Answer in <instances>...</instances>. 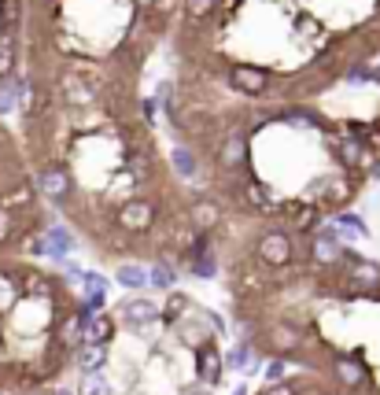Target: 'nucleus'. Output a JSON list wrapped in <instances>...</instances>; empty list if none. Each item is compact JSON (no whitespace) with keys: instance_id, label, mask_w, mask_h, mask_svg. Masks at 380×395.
I'll use <instances>...</instances> for the list:
<instances>
[{"instance_id":"7ed1b4c3","label":"nucleus","mask_w":380,"mask_h":395,"mask_svg":"<svg viewBox=\"0 0 380 395\" xmlns=\"http://www.w3.org/2000/svg\"><path fill=\"white\" fill-rule=\"evenodd\" d=\"M78 366H82V373H100L107 366V344H85V347H78Z\"/></svg>"},{"instance_id":"6e6552de","label":"nucleus","mask_w":380,"mask_h":395,"mask_svg":"<svg viewBox=\"0 0 380 395\" xmlns=\"http://www.w3.org/2000/svg\"><path fill=\"white\" fill-rule=\"evenodd\" d=\"M336 373H340V377H343L347 384H362V380H365L362 366H354L351 358H340V362H336Z\"/></svg>"},{"instance_id":"423d86ee","label":"nucleus","mask_w":380,"mask_h":395,"mask_svg":"<svg viewBox=\"0 0 380 395\" xmlns=\"http://www.w3.org/2000/svg\"><path fill=\"white\" fill-rule=\"evenodd\" d=\"M148 281H151V277H148L144 270H140V266H133V262L118 270V285H122V288H144Z\"/></svg>"},{"instance_id":"2eb2a0df","label":"nucleus","mask_w":380,"mask_h":395,"mask_svg":"<svg viewBox=\"0 0 380 395\" xmlns=\"http://www.w3.org/2000/svg\"><path fill=\"white\" fill-rule=\"evenodd\" d=\"M184 395H211V392H207V388H203V384H200V388H189Z\"/></svg>"},{"instance_id":"39448f33","label":"nucleus","mask_w":380,"mask_h":395,"mask_svg":"<svg viewBox=\"0 0 380 395\" xmlns=\"http://www.w3.org/2000/svg\"><path fill=\"white\" fill-rule=\"evenodd\" d=\"M200 377H203V384H218V377H222V355L214 347L200 351Z\"/></svg>"},{"instance_id":"f3484780","label":"nucleus","mask_w":380,"mask_h":395,"mask_svg":"<svg viewBox=\"0 0 380 395\" xmlns=\"http://www.w3.org/2000/svg\"><path fill=\"white\" fill-rule=\"evenodd\" d=\"M56 395H63V392H56Z\"/></svg>"},{"instance_id":"ddd939ff","label":"nucleus","mask_w":380,"mask_h":395,"mask_svg":"<svg viewBox=\"0 0 380 395\" xmlns=\"http://www.w3.org/2000/svg\"><path fill=\"white\" fill-rule=\"evenodd\" d=\"M8 300H12V281H8L4 273H0V307H4Z\"/></svg>"},{"instance_id":"f03ea898","label":"nucleus","mask_w":380,"mask_h":395,"mask_svg":"<svg viewBox=\"0 0 380 395\" xmlns=\"http://www.w3.org/2000/svg\"><path fill=\"white\" fill-rule=\"evenodd\" d=\"M258 255H263L266 262H288L292 244H288L285 233H269V237H263V244H258Z\"/></svg>"},{"instance_id":"f257e3e1","label":"nucleus","mask_w":380,"mask_h":395,"mask_svg":"<svg viewBox=\"0 0 380 395\" xmlns=\"http://www.w3.org/2000/svg\"><path fill=\"white\" fill-rule=\"evenodd\" d=\"M162 311H159V307L155 303H148V300H129V303H122V322L126 325H144V322H155V318H159Z\"/></svg>"},{"instance_id":"1a4fd4ad","label":"nucleus","mask_w":380,"mask_h":395,"mask_svg":"<svg viewBox=\"0 0 380 395\" xmlns=\"http://www.w3.org/2000/svg\"><path fill=\"white\" fill-rule=\"evenodd\" d=\"M173 277H178V273H173L167 262H155V266H151V285H155V288H170Z\"/></svg>"},{"instance_id":"0eeeda50","label":"nucleus","mask_w":380,"mask_h":395,"mask_svg":"<svg viewBox=\"0 0 380 395\" xmlns=\"http://www.w3.org/2000/svg\"><path fill=\"white\" fill-rule=\"evenodd\" d=\"M78 395H115L111 392V384H107L100 373H85V380H82V392Z\"/></svg>"},{"instance_id":"9d476101","label":"nucleus","mask_w":380,"mask_h":395,"mask_svg":"<svg viewBox=\"0 0 380 395\" xmlns=\"http://www.w3.org/2000/svg\"><path fill=\"white\" fill-rule=\"evenodd\" d=\"M247 358H251V347L240 344V347H233L229 351V358H225V366H233V369H244L247 366Z\"/></svg>"},{"instance_id":"20e7f679","label":"nucleus","mask_w":380,"mask_h":395,"mask_svg":"<svg viewBox=\"0 0 380 395\" xmlns=\"http://www.w3.org/2000/svg\"><path fill=\"white\" fill-rule=\"evenodd\" d=\"M111 336H115V322L104 311H96V318L89 322V329H85V340H89V344H107Z\"/></svg>"},{"instance_id":"f8f14e48","label":"nucleus","mask_w":380,"mask_h":395,"mask_svg":"<svg viewBox=\"0 0 380 395\" xmlns=\"http://www.w3.org/2000/svg\"><path fill=\"white\" fill-rule=\"evenodd\" d=\"M281 377H285V362H269V366H266V380L274 384V380H281Z\"/></svg>"},{"instance_id":"dca6fc26","label":"nucleus","mask_w":380,"mask_h":395,"mask_svg":"<svg viewBox=\"0 0 380 395\" xmlns=\"http://www.w3.org/2000/svg\"><path fill=\"white\" fill-rule=\"evenodd\" d=\"M233 395H244V388H236V392H233Z\"/></svg>"},{"instance_id":"4468645a","label":"nucleus","mask_w":380,"mask_h":395,"mask_svg":"<svg viewBox=\"0 0 380 395\" xmlns=\"http://www.w3.org/2000/svg\"><path fill=\"white\" fill-rule=\"evenodd\" d=\"M266 395H292V388H285V384H277V388H269Z\"/></svg>"},{"instance_id":"9b49d317","label":"nucleus","mask_w":380,"mask_h":395,"mask_svg":"<svg viewBox=\"0 0 380 395\" xmlns=\"http://www.w3.org/2000/svg\"><path fill=\"white\" fill-rule=\"evenodd\" d=\"M189 296H170V300H167V307H162V314H167V318H178L181 311H189Z\"/></svg>"}]
</instances>
